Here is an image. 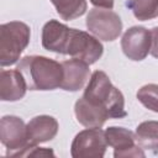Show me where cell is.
<instances>
[{"instance_id": "obj_3", "label": "cell", "mask_w": 158, "mask_h": 158, "mask_svg": "<svg viewBox=\"0 0 158 158\" xmlns=\"http://www.w3.org/2000/svg\"><path fill=\"white\" fill-rule=\"evenodd\" d=\"M30 26L21 21H10L0 25V65L15 64L30 43Z\"/></svg>"}, {"instance_id": "obj_2", "label": "cell", "mask_w": 158, "mask_h": 158, "mask_svg": "<svg viewBox=\"0 0 158 158\" xmlns=\"http://www.w3.org/2000/svg\"><path fill=\"white\" fill-rule=\"evenodd\" d=\"M83 98L90 104L105 109L110 118H122L127 115L122 93L112 85L110 78L102 70H95L90 75Z\"/></svg>"}, {"instance_id": "obj_18", "label": "cell", "mask_w": 158, "mask_h": 158, "mask_svg": "<svg viewBox=\"0 0 158 158\" xmlns=\"http://www.w3.org/2000/svg\"><path fill=\"white\" fill-rule=\"evenodd\" d=\"M138 101L148 110L158 112V85L146 84L137 91Z\"/></svg>"}, {"instance_id": "obj_16", "label": "cell", "mask_w": 158, "mask_h": 158, "mask_svg": "<svg viewBox=\"0 0 158 158\" xmlns=\"http://www.w3.org/2000/svg\"><path fill=\"white\" fill-rule=\"evenodd\" d=\"M51 2L54 5L58 15L65 21L83 16L88 7L86 0H51Z\"/></svg>"}, {"instance_id": "obj_11", "label": "cell", "mask_w": 158, "mask_h": 158, "mask_svg": "<svg viewBox=\"0 0 158 158\" xmlns=\"http://www.w3.org/2000/svg\"><path fill=\"white\" fill-rule=\"evenodd\" d=\"M58 121L48 115H40L28 121L26 125L28 146H36L51 141L58 133Z\"/></svg>"}, {"instance_id": "obj_8", "label": "cell", "mask_w": 158, "mask_h": 158, "mask_svg": "<svg viewBox=\"0 0 158 158\" xmlns=\"http://www.w3.org/2000/svg\"><path fill=\"white\" fill-rule=\"evenodd\" d=\"M106 141L114 148L115 158H144L146 154L136 142V136L132 131L125 127L111 126L105 131Z\"/></svg>"}, {"instance_id": "obj_21", "label": "cell", "mask_w": 158, "mask_h": 158, "mask_svg": "<svg viewBox=\"0 0 158 158\" xmlns=\"http://www.w3.org/2000/svg\"><path fill=\"white\" fill-rule=\"evenodd\" d=\"M95 7L99 9H109L111 10L114 7V0H89Z\"/></svg>"}, {"instance_id": "obj_15", "label": "cell", "mask_w": 158, "mask_h": 158, "mask_svg": "<svg viewBox=\"0 0 158 158\" xmlns=\"http://www.w3.org/2000/svg\"><path fill=\"white\" fill-rule=\"evenodd\" d=\"M137 144L148 151H158V121H143L135 132Z\"/></svg>"}, {"instance_id": "obj_4", "label": "cell", "mask_w": 158, "mask_h": 158, "mask_svg": "<svg viewBox=\"0 0 158 158\" xmlns=\"http://www.w3.org/2000/svg\"><path fill=\"white\" fill-rule=\"evenodd\" d=\"M85 25L90 33L106 42L116 40L122 31V21L120 16L109 9H91L86 16Z\"/></svg>"}, {"instance_id": "obj_20", "label": "cell", "mask_w": 158, "mask_h": 158, "mask_svg": "<svg viewBox=\"0 0 158 158\" xmlns=\"http://www.w3.org/2000/svg\"><path fill=\"white\" fill-rule=\"evenodd\" d=\"M151 51L149 53L154 57V58H158V26L153 27L151 30Z\"/></svg>"}, {"instance_id": "obj_12", "label": "cell", "mask_w": 158, "mask_h": 158, "mask_svg": "<svg viewBox=\"0 0 158 158\" xmlns=\"http://www.w3.org/2000/svg\"><path fill=\"white\" fill-rule=\"evenodd\" d=\"M63 80L60 88L65 91H78L84 88L90 78L89 64L83 60L72 58L62 62Z\"/></svg>"}, {"instance_id": "obj_7", "label": "cell", "mask_w": 158, "mask_h": 158, "mask_svg": "<svg viewBox=\"0 0 158 158\" xmlns=\"http://www.w3.org/2000/svg\"><path fill=\"white\" fill-rule=\"evenodd\" d=\"M0 139L6 147V156L16 157L28 146L26 125L22 118L6 115L0 120Z\"/></svg>"}, {"instance_id": "obj_14", "label": "cell", "mask_w": 158, "mask_h": 158, "mask_svg": "<svg viewBox=\"0 0 158 158\" xmlns=\"http://www.w3.org/2000/svg\"><path fill=\"white\" fill-rule=\"evenodd\" d=\"M74 114H75L77 121L86 128L102 127L105 121L107 118H110V116L105 109L90 104L83 96L75 101Z\"/></svg>"}, {"instance_id": "obj_13", "label": "cell", "mask_w": 158, "mask_h": 158, "mask_svg": "<svg viewBox=\"0 0 158 158\" xmlns=\"http://www.w3.org/2000/svg\"><path fill=\"white\" fill-rule=\"evenodd\" d=\"M27 84L17 69H2L0 72V99L2 101H17L22 99L27 90Z\"/></svg>"}, {"instance_id": "obj_17", "label": "cell", "mask_w": 158, "mask_h": 158, "mask_svg": "<svg viewBox=\"0 0 158 158\" xmlns=\"http://www.w3.org/2000/svg\"><path fill=\"white\" fill-rule=\"evenodd\" d=\"M126 6L139 21H148L158 16V0H128Z\"/></svg>"}, {"instance_id": "obj_1", "label": "cell", "mask_w": 158, "mask_h": 158, "mask_svg": "<svg viewBox=\"0 0 158 158\" xmlns=\"http://www.w3.org/2000/svg\"><path fill=\"white\" fill-rule=\"evenodd\" d=\"M16 69L23 75L30 90H54L60 88L63 80L62 63L43 56H26Z\"/></svg>"}, {"instance_id": "obj_10", "label": "cell", "mask_w": 158, "mask_h": 158, "mask_svg": "<svg viewBox=\"0 0 158 158\" xmlns=\"http://www.w3.org/2000/svg\"><path fill=\"white\" fill-rule=\"evenodd\" d=\"M70 28L57 20H49L42 28V46L44 49L59 54H67Z\"/></svg>"}, {"instance_id": "obj_9", "label": "cell", "mask_w": 158, "mask_h": 158, "mask_svg": "<svg viewBox=\"0 0 158 158\" xmlns=\"http://www.w3.org/2000/svg\"><path fill=\"white\" fill-rule=\"evenodd\" d=\"M151 31L143 26H132L122 35L121 48L131 60H143L151 51Z\"/></svg>"}, {"instance_id": "obj_5", "label": "cell", "mask_w": 158, "mask_h": 158, "mask_svg": "<svg viewBox=\"0 0 158 158\" xmlns=\"http://www.w3.org/2000/svg\"><path fill=\"white\" fill-rule=\"evenodd\" d=\"M107 146L105 131L101 127L86 128L74 137L70 154L73 158H102Z\"/></svg>"}, {"instance_id": "obj_6", "label": "cell", "mask_w": 158, "mask_h": 158, "mask_svg": "<svg viewBox=\"0 0 158 158\" xmlns=\"http://www.w3.org/2000/svg\"><path fill=\"white\" fill-rule=\"evenodd\" d=\"M102 52L104 47L99 38L88 32L70 28L69 41L67 44V54H69L72 58L83 60L90 65L101 58Z\"/></svg>"}, {"instance_id": "obj_19", "label": "cell", "mask_w": 158, "mask_h": 158, "mask_svg": "<svg viewBox=\"0 0 158 158\" xmlns=\"http://www.w3.org/2000/svg\"><path fill=\"white\" fill-rule=\"evenodd\" d=\"M48 156L54 157V153L52 149L42 148V147H38L36 144V146H27L16 157H48Z\"/></svg>"}]
</instances>
